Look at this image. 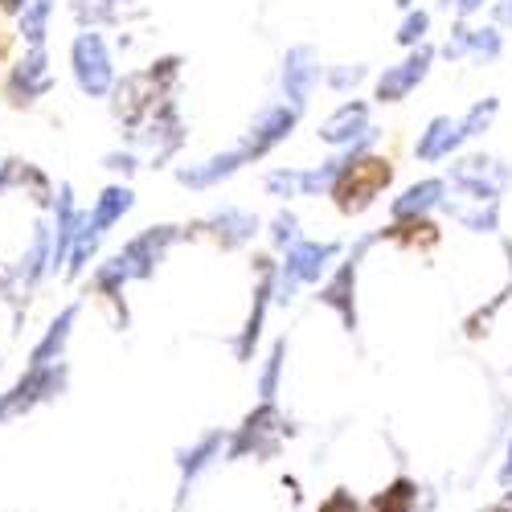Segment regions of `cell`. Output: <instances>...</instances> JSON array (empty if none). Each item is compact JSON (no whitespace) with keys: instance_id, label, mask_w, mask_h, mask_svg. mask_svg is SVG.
<instances>
[{"instance_id":"obj_5","label":"cell","mask_w":512,"mask_h":512,"mask_svg":"<svg viewBox=\"0 0 512 512\" xmlns=\"http://www.w3.org/2000/svg\"><path fill=\"white\" fill-rule=\"evenodd\" d=\"M74 316H78V308H66V312L50 324V332L41 336V345L29 353V365H54V361H62V349H66V340H70Z\"/></svg>"},{"instance_id":"obj_2","label":"cell","mask_w":512,"mask_h":512,"mask_svg":"<svg viewBox=\"0 0 512 512\" xmlns=\"http://www.w3.org/2000/svg\"><path fill=\"white\" fill-rule=\"evenodd\" d=\"M50 91V70H46V50L41 46H33V50H25V58L9 70V87H5V95L21 107V103H33V99H41Z\"/></svg>"},{"instance_id":"obj_3","label":"cell","mask_w":512,"mask_h":512,"mask_svg":"<svg viewBox=\"0 0 512 512\" xmlns=\"http://www.w3.org/2000/svg\"><path fill=\"white\" fill-rule=\"evenodd\" d=\"M74 74H78V87L91 95L107 87V58H103V41L95 33H82L74 41Z\"/></svg>"},{"instance_id":"obj_6","label":"cell","mask_w":512,"mask_h":512,"mask_svg":"<svg viewBox=\"0 0 512 512\" xmlns=\"http://www.w3.org/2000/svg\"><path fill=\"white\" fill-rule=\"evenodd\" d=\"M406 504H410V484H398V488L390 492V500H386V496L377 500V512H402Z\"/></svg>"},{"instance_id":"obj_9","label":"cell","mask_w":512,"mask_h":512,"mask_svg":"<svg viewBox=\"0 0 512 512\" xmlns=\"http://www.w3.org/2000/svg\"><path fill=\"white\" fill-rule=\"evenodd\" d=\"M496 512H512V504H500V508H496Z\"/></svg>"},{"instance_id":"obj_4","label":"cell","mask_w":512,"mask_h":512,"mask_svg":"<svg viewBox=\"0 0 512 512\" xmlns=\"http://www.w3.org/2000/svg\"><path fill=\"white\" fill-rule=\"evenodd\" d=\"M50 271V230L46 226H37L33 230V242H29V250L21 254V263L13 267V283H21V287H33L41 275Z\"/></svg>"},{"instance_id":"obj_1","label":"cell","mask_w":512,"mask_h":512,"mask_svg":"<svg viewBox=\"0 0 512 512\" xmlns=\"http://www.w3.org/2000/svg\"><path fill=\"white\" fill-rule=\"evenodd\" d=\"M66 390V365H29L9 390H0V426L21 422L25 414H33L37 406L54 402Z\"/></svg>"},{"instance_id":"obj_7","label":"cell","mask_w":512,"mask_h":512,"mask_svg":"<svg viewBox=\"0 0 512 512\" xmlns=\"http://www.w3.org/2000/svg\"><path fill=\"white\" fill-rule=\"evenodd\" d=\"M320 512H357V504H349L345 496H336V500H332V504H324Z\"/></svg>"},{"instance_id":"obj_8","label":"cell","mask_w":512,"mask_h":512,"mask_svg":"<svg viewBox=\"0 0 512 512\" xmlns=\"http://www.w3.org/2000/svg\"><path fill=\"white\" fill-rule=\"evenodd\" d=\"M21 9H25V0H0V13H13V17H21Z\"/></svg>"}]
</instances>
